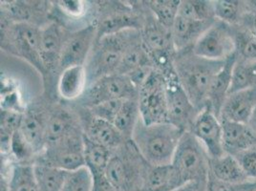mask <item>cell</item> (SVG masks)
Returning a JSON list of instances; mask_svg holds the SVG:
<instances>
[{
	"mask_svg": "<svg viewBox=\"0 0 256 191\" xmlns=\"http://www.w3.org/2000/svg\"><path fill=\"white\" fill-rule=\"evenodd\" d=\"M224 62L200 58L192 49L175 54L173 65L178 80L199 112L206 106L210 85Z\"/></svg>",
	"mask_w": 256,
	"mask_h": 191,
	"instance_id": "cell-1",
	"label": "cell"
},
{
	"mask_svg": "<svg viewBox=\"0 0 256 191\" xmlns=\"http://www.w3.org/2000/svg\"><path fill=\"white\" fill-rule=\"evenodd\" d=\"M184 133L170 122L148 126L140 118L131 140L150 166H168Z\"/></svg>",
	"mask_w": 256,
	"mask_h": 191,
	"instance_id": "cell-2",
	"label": "cell"
},
{
	"mask_svg": "<svg viewBox=\"0 0 256 191\" xmlns=\"http://www.w3.org/2000/svg\"><path fill=\"white\" fill-rule=\"evenodd\" d=\"M150 164L140 154L132 140L113 151L106 175L118 191H139L144 188Z\"/></svg>",
	"mask_w": 256,
	"mask_h": 191,
	"instance_id": "cell-3",
	"label": "cell"
},
{
	"mask_svg": "<svg viewBox=\"0 0 256 191\" xmlns=\"http://www.w3.org/2000/svg\"><path fill=\"white\" fill-rule=\"evenodd\" d=\"M40 27L12 22L1 14V48L27 60L46 80L47 73L40 54Z\"/></svg>",
	"mask_w": 256,
	"mask_h": 191,
	"instance_id": "cell-4",
	"label": "cell"
},
{
	"mask_svg": "<svg viewBox=\"0 0 256 191\" xmlns=\"http://www.w3.org/2000/svg\"><path fill=\"white\" fill-rule=\"evenodd\" d=\"M137 30L108 34L96 40L86 62L87 87L98 80L117 74L126 48Z\"/></svg>",
	"mask_w": 256,
	"mask_h": 191,
	"instance_id": "cell-5",
	"label": "cell"
},
{
	"mask_svg": "<svg viewBox=\"0 0 256 191\" xmlns=\"http://www.w3.org/2000/svg\"><path fill=\"white\" fill-rule=\"evenodd\" d=\"M170 164L180 186L192 180L208 179L210 157L190 131L182 134Z\"/></svg>",
	"mask_w": 256,
	"mask_h": 191,
	"instance_id": "cell-6",
	"label": "cell"
},
{
	"mask_svg": "<svg viewBox=\"0 0 256 191\" xmlns=\"http://www.w3.org/2000/svg\"><path fill=\"white\" fill-rule=\"evenodd\" d=\"M142 120L150 126L168 122L166 80L159 71L153 70L146 82L138 90Z\"/></svg>",
	"mask_w": 256,
	"mask_h": 191,
	"instance_id": "cell-7",
	"label": "cell"
},
{
	"mask_svg": "<svg viewBox=\"0 0 256 191\" xmlns=\"http://www.w3.org/2000/svg\"><path fill=\"white\" fill-rule=\"evenodd\" d=\"M129 98H138L137 88L128 76L114 74L104 76L89 85L74 102L76 107L89 108L108 100Z\"/></svg>",
	"mask_w": 256,
	"mask_h": 191,
	"instance_id": "cell-8",
	"label": "cell"
},
{
	"mask_svg": "<svg viewBox=\"0 0 256 191\" xmlns=\"http://www.w3.org/2000/svg\"><path fill=\"white\" fill-rule=\"evenodd\" d=\"M193 53L206 60L223 62L235 54L234 26L215 20L192 48Z\"/></svg>",
	"mask_w": 256,
	"mask_h": 191,
	"instance_id": "cell-9",
	"label": "cell"
},
{
	"mask_svg": "<svg viewBox=\"0 0 256 191\" xmlns=\"http://www.w3.org/2000/svg\"><path fill=\"white\" fill-rule=\"evenodd\" d=\"M146 3V2H144ZM146 8L140 12L124 4H106L100 12V18L95 22L96 26V40L126 30H140L142 28L146 14Z\"/></svg>",
	"mask_w": 256,
	"mask_h": 191,
	"instance_id": "cell-10",
	"label": "cell"
},
{
	"mask_svg": "<svg viewBox=\"0 0 256 191\" xmlns=\"http://www.w3.org/2000/svg\"><path fill=\"white\" fill-rule=\"evenodd\" d=\"M49 164L66 171H74L86 166L84 131L47 146L42 155L38 156Z\"/></svg>",
	"mask_w": 256,
	"mask_h": 191,
	"instance_id": "cell-11",
	"label": "cell"
},
{
	"mask_svg": "<svg viewBox=\"0 0 256 191\" xmlns=\"http://www.w3.org/2000/svg\"><path fill=\"white\" fill-rule=\"evenodd\" d=\"M168 122L182 131H190L199 111L180 84L176 73L164 76Z\"/></svg>",
	"mask_w": 256,
	"mask_h": 191,
	"instance_id": "cell-12",
	"label": "cell"
},
{
	"mask_svg": "<svg viewBox=\"0 0 256 191\" xmlns=\"http://www.w3.org/2000/svg\"><path fill=\"white\" fill-rule=\"evenodd\" d=\"M190 132L202 144L210 159H217L226 154L222 124L210 107L206 106L198 113Z\"/></svg>",
	"mask_w": 256,
	"mask_h": 191,
	"instance_id": "cell-13",
	"label": "cell"
},
{
	"mask_svg": "<svg viewBox=\"0 0 256 191\" xmlns=\"http://www.w3.org/2000/svg\"><path fill=\"white\" fill-rule=\"evenodd\" d=\"M96 26L95 23L69 32L64 42L60 60V74L71 67L84 66L96 42Z\"/></svg>",
	"mask_w": 256,
	"mask_h": 191,
	"instance_id": "cell-14",
	"label": "cell"
},
{
	"mask_svg": "<svg viewBox=\"0 0 256 191\" xmlns=\"http://www.w3.org/2000/svg\"><path fill=\"white\" fill-rule=\"evenodd\" d=\"M76 108L84 135L86 138L106 148L112 152L128 142L113 124L92 116L86 108Z\"/></svg>",
	"mask_w": 256,
	"mask_h": 191,
	"instance_id": "cell-15",
	"label": "cell"
},
{
	"mask_svg": "<svg viewBox=\"0 0 256 191\" xmlns=\"http://www.w3.org/2000/svg\"><path fill=\"white\" fill-rule=\"evenodd\" d=\"M82 131L78 113L54 104L46 108V146Z\"/></svg>",
	"mask_w": 256,
	"mask_h": 191,
	"instance_id": "cell-16",
	"label": "cell"
},
{
	"mask_svg": "<svg viewBox=\"0 0 256 191\" xmlns=\"http://www.w3.org/2000/svg\"><path fill=\"white\" fill-rule=\"evenodd\" d=\"M69 32L60 22L54 20L42 28L40 54L48 78L54 72L60 73V60Z\"/></svg>",
	"mask_w": 256,
	"mask_h": 191,
	"instance_id": "cell-17",
	"label": "cell"
},
{
	"mask_svg": "<svg viewBox=\"0 0 256 191\" xmlns=\"http://www.w3.org/2000/svg\"><path fill=\"white\" fill-rule=\"evenodd\" d=\"M148 7V6H146ZM142 44L150 58L164 53H176L171 31L160 25L148 8L142 28L140 29Z\"/></svg>",
	"mask_w": 256,
	"mask_h": 191,
	"instance_id": "cell-18",
	"label": "cell"
},
{
	"mask_svg": "<svg viewBox=\"0 0 256 191\" xmlns=\"http://www.w3.org/2000/svg\"><path fill=\"white\" fill-rule=\"evenodd\" d=\"M20 131L36 156L42 155L46 148V108L34 107L24 111Z\"/></svg>",
	"mask_w": 256,
	"mask_h": 191,
	"instance_id": "cell-19",
	"label": "cell"
},
{
	"mask_svg": "<svg viewBox=\"0 0 256 191\" xmlns=\"http://www.w3.org/2000/svg\"><path fill=\"white\" fill-rule=\"evenodd\" d=\"M256 109V87L241 90L228 94L222 108L220 118L248 124Z\"/></svg>",
	"mask_w": 256,
	"mask_h": 191,
	"instance_id": "cell-20",
	"label": "cell"
},
{
	"mask_svg": "<svg viewBox=\"0 0 256 191\" xmlns=\"http://www.w3.org/2000/svg\"><path fill=\"white\" fill-rule=\"evenodd\" d=\"M215 20L196 22L178 16L171 29L172 42L176 53L192 49Z\"/></svg>",
	"mask_w": 256,
	"mask_h": 191,
	"instance_id": "cell-21",
	"label": "cell"
},
{
	"mask_svg": "<svg viewBox=\"0 0 256 191\" xmlns=\"http://www.w3.org/2000/svg\"><path fill=\"white\" fill-rule=\"evenodd\" d=\"M46 2L16 1L10 4L1 5V14L9 18L12 22L29 23L42 28V20L48 24L44 18H49V5Z\"/></svg>",
	"mask_w": 256,
	"mask_h": 191,
	"instance_id": "cell-22",
	"label": "cell"
},
{
	"mask_svg": "<svg viewBox=\"0 0 256 191\" xmlns=\"http://www.w3.org/2000/svg\"><path fill=\"white\" fill-rule=\"evenodd\" d=\"M237 60L236 54H234L224 60L222 68L214 76L208 96V106L210 107L214 113L220 118L224 102L230 94L232 72Z\"/></svg>",
	"mask_w": 256,
	"mask_h": 191,
	"instance_id": "cell-23",
	"label": "cell"
},
{
	"mask_svg": "<svg viewBox=\"0 0 256 191\" xmlns=\"http://www.w3.org/2000/svg\"><path fill=\"white\" fill-rule=\"evenodd\" d=\"M223 128L226 153L234 155L246 149L256 146V135L248 124H240L220 118Z\"/></svg>",
	"mask_w": 256,
	"mask_h": 191,
	"instance_id": "cell-24",
	"label": "cell"
},
{
	"mask_svg": "<svg viewBox=\"0 0 256 191\" xmlns=\"http://www.w3.org/2000/svg\"><path fill=\"white\" fill-rule=\"evenodd\" d=\"M87 88V76L84 66H75L62 71L58 76V92L65 100L76 102Z\"/></svg>",
	"mask_w": 256,
	"mask_h": 191,
	"instance_id": "cell-25",
	"label": "cell"
},
{
	"mask_svg": "<svg viewBox=\"0 0 256 191\" xmlns=\"http://www.w3.org/2000/svg\"><path fill=\"white\" fill-rule=\"evenodd\" d=\"M210 174L217 180L230 184L252 182L246 177L234 156L228 153L217 159H210Z\"/></svg>",
	"mask_w": 256,
	"mask_h": 191,
	"instance_id": "cell-26",
	"label": "cell"
},
{
	"mask_svg": "<svg viewBox=\"0 0 256 191\" xmlns=\"http://www.w3.org/2000/svg\"><path fill=\"white\" fill-rule=\"evenodd\" d=\"M146 65L153 66L150 56L142 44L140 31L137 30L126 48L117 74L128 76L140 67Z\"/></svg>",
	"mask_w": 256,
	"mask_h": 191,
	"instance_id": "cell-27",
	"label": "cell"
},
{
	"mask_svg": "<svg viewBox=\"0 0 256 191\" xmlns=\"http://www.w3.org/2000/svg\"><path fill=\"white\" fill-rule=\"evenodd\" d=\"M32 166L40 190H62L69 171L53 166L40 157L36 158Z\"/></svg>",
	"mask_w": 256,
	"mask_h": 191,
	"instance_id": "cell-28",
	"label": "cell"
},
{
	"mask_svg": "<svg viewBox=\"0 0 256 191\" xmlns=\"http://www.w3.org/2000/svg\"><path fill=\"white\" fill-rule=\"evenodd\" d=\"M181 186L177 180L171 164L150 166L144 182L148 191H173Z\"/></svg>",
	"mask_w": 256,
	"mask_h": 191,
	"instance_id": "cell-29",
	"label": "cell"
},
{
	"mask_svg": "<svg viewBox=\"0 0 256 191\" xmlns=\"http://www.w3.org/2000/svg\"><path fill=\"white\" fill-rule=\"evenodd\" d=\"M140 118V114L138 98L124 100L113 124L126 140H130Z\"/></svg>",
	"mask_w": 256,
	"mask_h": 191,
	"instance_id": "cell-30",
	"label": "cell"
},
{
	"mask_svg": "<svg viewBox=\"0 0 256 191\" xmlns=\"http://www.w3.org/2000/svg\"><path fill=\"white\" fill-rule=\"evenodd\" d=\"M84 160L86 166L91 171L92 174L106 173L107 166L110 162L112 151L109 149L92 142L84 135Z\"/></svg>",
	"mask_w": 256,
	"mask_h": 191,
	"instance_id": "cell-31",
	"label": "cell"
},
{
	"mask_svg": "<svg viewBox=\"0 0 256 191\" xmlns=\"http://www.w3.org/2000/svg\"><path fill=\"white\" fill-rule=\"evenodd\" d=\"M9 191H40L32 164L18 162L12 166L9 177Z\"/></svg>",
	"mask_w": 256,
	"mask_h": 191,
	"instance_id": "cell-32",
	"label": "cell"
},
{
	"mask_svg": "<svg viewBox=\"0 0 256 191\" xmlns=\"http://www.w3.org/2000/svg\"><path fill=\"white\" fill-rule=\"evenodd\" d=\"M178 16L196 22L215 20L214 1L182 0Z\"/></svg>",
	"mask_w": 256,
	"mask_h": 191,
	"instance_id": "cell-33",
	"label": "cell"
},
{
	"mask_svg": "<svg viewBox=\"0 0 256 191\" xmlns=\"http://www.w3.org/2000/svg\"><path fill=\"white\" fill-rule=\"evenodd\" d=\"M181 0H151L146 1L148 8L150 9L157 22L170 30L176 20L179 12Z\"/></svg>",
	"mask_w": 256,
	"mask_h": 191,
	"instance_id": "cell-34",
	"label": "cell"
},
{
	"mask_svg": "<svg viewBox=\"0 0 256 191\" xmlns=\"http://www.w3.org/2000/svg\"><path fill=\"white\" fill-rule=\"evenodd\" d=\"M256 87V62L236 60L232 72L230 93Z\"/></svg>",
	"mask_w": 256,
	"mask_h": 191,
	"instance_id": "cell-35",
	"label": "cell"
},
{
	"mask_svg": "<svg viewBox=\"0 0 256 191\" xmlns=\"http://www.w3.org/2000/svg\"><path fill=\"white\" fill-rule=\"evenodd\" d=\"M235 54L237 60L256 62V36L244 27L234 26Z\"/></svg>",
	"mask_w": 256,
	"mask_h": 191,
	"instance_id": "cell-36",
	"label": "cell"
},
{
	"mask_svg": "<svg viewBox=\"0 0 256 191\" xmlns=\"http://www.w3.org/2000/svg\"><path fill=\"white\" fill-rule=\"evenodd\" d=\"M23 113L12 109L1 108V150L3 152L10 149L12 137L22 126Z\"/></svg>",
	"mask_w": 256,
	"mask_h": 191,
	"instance_id": "cell-37",
	"label": "cell"
},
{
	"mask_svg": "<svg viewBox=\"0 0 256 191\" xmlns=\"http://www.w3.org/2000/svg\"><path fill=\"white\" fill-rule=\"evenodd\" d=\"M214 8L215 18L230 26L238 25L244 14L242 1L216 0L214 1Z\"/></svg>",
	"mask_w": 256,
	"mask_h": 191,
	"instance_id": "cell-38",
	"label": "cell"
},
{
	"mask_svg": "<svg viewBox=\"0 0 256 191\" xmlns=\"http://www.w3.org/2000/svg\"><path fill=\"white\" fill-rule=\"evenodd\" d=\"M93 175L84 166L78 170L69 172L62 191H92Z\"/></svg>",
	"mask_w": 256,
	"mask_h": 191,
	"instance_id": "cell-39",
	"label": "cell"
},
{
	"mask_svg": "<svg viewBox=\"0 0 256 191\" xmlns=\"http://www.w3.org/2000/svg\"><path fill=\"white\" fill-rule=\"evenodd\" d=\"M10 151L18 164H32L36 158L32 148L22 136L20 130H18L12 137Z\"/></svg>",
	"mask_w": 256,
	"mask_h": 191,
	"instance_id": "cell-40",
	"label": "cell"
},
{
	"mask_svg": "<svg viewBox=\"0 0 256 191\" xmlns=\"http://www.w3.org/2000/svg\"><path fill=\"white\" fill-rule=\"evenodd\" d=\"M124 102V100H113L100 102L98 104L86 108V109L89 111V113L92 116L113 124L117 117L118 111L120 110V107L122 106Z\"/></svg>",
	"mask_w": 256,
	"mask_h": 191,
	"instance_id": "cell-41",
	"label": "cell"
},
{
	"mask_svg": "<svg viewBox=\"0 0 256 191\" xmlns=\"http://www.w3.org/2000/svg\"><path fill=\"white\" fill-rule=\"evenodd\" d=\"M250 180H256V146L246 149L234 155Z\"/></svg>",
	"mask_w": 256,
	"mask_h": 191,
	"instance_id": "cell-42",
	"label": "cell"
},
{
	"mask_svg": "<svg viewBox=\"0 0 256 191\" xmlns=\"http://www.w3.org/2000/svg\"><path fill=\"white\" fill-rule=\"evenodd\" d=\"M256 180H252V182H248L240 184H226L224 182L217 180L210 174L208 180V186H206V191H252L256 186Z\"/></svg>",
	"mask_w": 256,
	"mask_h": 191,
	"instance_id": "cell-43",
	"label": "cell"
},
{
	"mask_svg": "<svg viewBox=\"0 0 256 191\" xmlns=\"http://www.w3.org/2000/svg\"><path fill=\"white\" fill-rule=\"evenodd\" d=\"M58 6L69 16H80L84 12V4L82 1H60Z\"/></svg>",
	"mask_w": 256,
	"mask_h": 191,
	"instance_id": "cell-44",
	"label": "cell"
},
{
	"mask_svg": "<svg viewBox=\"0 0 256 191\" xmlns=\"http://www.w3.org/2000/svg\"><path fill=\"white\" fill-rule=\"evenodd\" d=\"M92 175H93L92 191H116V188L107 179L106 173H96Z\"/></svg>",
	"mask_w": 256,
	"mask_h": 191,
	"instance_id": "cell-45",
	"label": "cell"
},
{
	"mask_svg": "<svg viewBox=\"0 0 256 191\" xmlns=\"http://www.w3.org/2000/svg\"><path fill=\"white\" fill-rule=\"evenodd\" d=\"M208 180H192L184 184L173 191H206Z\"/></svg>",
	"mask_w": 256,
	"mask_h": 191,
	"instance_id": "cell-46",
	"label": "cell"
},
{
	"mask_svg": "<svg viewBox=\"0 0 256 191\" xmlns=\"http://www.w3.org/2000/svg\"><path fill=\"white\" fill-rule=\"evenodd\" d=\"M239 26H242L252 32L256 36V16L250 14H244L241 20L238 24Z\"/></svg>",
	"mask_w": 256,
	"mask_h": 191,
	"instance_id": "cell-47",
	"label": "cell"
},
{
	"mask_svg": "<svg viewBox=\"0 0 256 191\" xmlns=\"http://www.w3.org/2000/svg\"><path fill=\"white\" fill-rule=\"evenodd\" d=\"M244 14H250L256 16V0L242 1Z\"/></svg>",
	"mask_w": 256,
	"mask_h": 191,
	"instance_id": "cell-48",
	"label": "cell"
},
{
	"mask_svg": "<svg viewBox=\"0 0 256 191\" xmlns=\"http://www.w3.org/2000/svg\"><path fill=\"white\" fill-rule=\"evenodd\" d=\"M1 191H9V177H6L4 172L1 173Z\"/></svg>",
	"mask_w": 256,
	"mask_h": 191,
	"instance_id": "cell-49",
	"label": "cell"
},
{
	"mask_svg": "<svg viewBox=\"0 0 256 191\" xmlns=\"http://www.w3.org/2000/svg\"><path fill=\"white\" fill-rule=\"evenodd\" d=\"M248 126L250 128V129L254 131V133L256 135V109L252 114V116L250 118V122H248Z\"/></svg>",
	"mask_w": 256,
	"mask_h": 191,
	"instance_id": "cell-50",
	"label": "cell"
},
{
	"mask_svg": "<svg viewBox=\"0 0 256 191\" xmlns=\"http://www.w3.org/2000/svg\"><path fill=\"white\" fill-rule=\"evenodd\" d=\"M252 191H256V186H254V188H252Z\"/></svg>",
	"mask_w": 256,
	"mask_h": 191,
	"instance_id": "cell-51",
	"label": "cell"
},
{
	"mask_svg": "<svg viewBox=\"0 0 256 191\" xmlns=\"http://www.w3.org/2000/svg\"><path fill=\"white\" fill-rule=\"evenodd\" d=\"M139 191H148V190H146V188H144V190H139Z\"/></svg>",
	"mask_w": 256,
	"mask_h": 191,
	"instance_id": "cell-52",
	"label": "cell"
}]
</instances>
